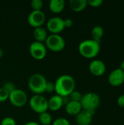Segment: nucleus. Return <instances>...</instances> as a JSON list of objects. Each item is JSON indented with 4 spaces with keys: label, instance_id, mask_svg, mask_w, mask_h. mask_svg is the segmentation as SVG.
Returning a JSON list of instances; mask_svg holds the SVG:
<instances>
[{
    "label": "nucleus",
    "instance_id": "1",
    "mask_svg": "<svg viewBox=\"0 0 124 125\" xmlns=\"http://www.w3.org/2000/svg\"><path fill=\"white\" fill-rule=\"evenodd\" d=\"M54 84L56 94L61 97H69L75 88V81L69 75L59 76Z\"/></svg>",
    "mask_w": 124,
    "mask_h": 125
},
{
    "label": "nucleus",
    "instance_id": "2",
    "mask_svg": "<svg viewBox=\"0 0 124 125\" xmlns=\"http://www.w3.org/2000/svg\"><path fill=\"white\" fill-rule=\"evenodd\" d=\"M80 54L86 59L95 58L100 51V42L94 40H85L78 46Z\"/></svg>",
    "mask_w": 124,
    "mask_h": 125
},
{
    "label": "nucleus",
    "instance_id": "3",
    "mask_svg": "<svg viewBox=\"0 0 124 125\" xmlns=\"http://www.w3.org/2000/svg\"><path fill=\"white\" fill-rule=\"evenodd\" d=\"M80 103L83 110L90 112L94 116L96 109L100 104V97L94 92H88L83 95Z\"/></svg>",
    "mask_w": 124,
    "mask_h": 125
},
{
    "label": "nucleus",
    "instance_id": "4",
    "mask_svg": "<svg viewBox=\"0 0 124 125\" xmlns=\"http://www.w3.org/2000/svg\"><path fill=\"white\" fill-rule=\"evenodd\" d=\"M47 80L40 73H35L30 76L28 81V87L34 94H42L45 92Z\"/></svg>",
    "mask_w": 124,
    "mask_h": 125
},
{
    "label": "nucleus",
    "instance_id": "5",
    "mask_svg": "<svg viewBox=\"0 0 124 125\" xmlns=\"http://www.w3.org/2000/svg\"><path fill=\"white\" fill-rule=\"evenodd\" d=\"M44 44L47 49L53 52H60L63 51L66 46L65 40L61 35L53 34L48 36Z\"/></svg>",
    "mask_w": 124,
    "mask_h": 125
},
{
    "label": "nucleus",
    "instance_id": "6",
    "mask_svg": "<svg viewBox=\"0 0 124 125\" xmlns=\"http://www.w3.org/2000/svg\"><path fill=\"white\" fill-rule=\"evenodd\" d=\"M29 105L33 111L41 114L48 110V100L42 94H34L29 100Z\"/></svg>",
    "mask_w": 124,
    "mask_h": 125
},
{
    "label": "nucleus",
    "instance_id": "7",
    "mask_svg": "<svg viewBox=\"0 0 124 125\" xmlns=\"http://www.w3.org/2000/svg\"><path fill=\"white\" fill-rule=\"evenodd\" d=\"M10 103L17 108H22L23 107L27 101H28V96L26 93L20 89H15L11 93L9 94V98Z\"/></svg>",
    "mask_w": 124,
    "mask_h": 125
},
{
    "label": "nucleus",
    "instance_id": "8",
    "mask_svg": "<svg viewBox=\"0 0 124 125\" xmlns=\"http://www.w3.org/2000/svg\"><path fill=\"white\" fill-rule=\"evenodd\" d=\"M29 53L35 60H42L47 55V48L44 43L34 41L29 46Z\"/></svg>",
    "mask_w": 124,
    "mask_h": 125
},
{
    "label": "nucleus",
    "instance_id": "9",
    "mask_svg": "<svg viewBox=\"0 0 124 125\" xmlns=\"http://www.w3.org/2000/svg\"><path fill=\"white\" fill-rule=\"evenodd\" d=\"M28 23L33 28L42 27L45 22V15L42 10H32L27 18Z\"/></svg>",
    "mask_w": 124,
    "mask_h": 125
},
{
    "label": "nucleus",
    "instance_id": "10",
    "mask_svg": "<svg viewBox=\"0 0 124 125\" xmlns=\"http://www.w3.org/2000/svg\"><path fill=\"white\" fill-rule=\"evenodd\" d=\"M47 29L53 34H59L65 29L64 19L60 17H53L48 21Z\"/></svg>",
    "mask_w": 124,
    "mask_h": 125
},
{
    "label": "nucleus",
    "instance_id": "11",
    "mask_svg": "<svg viewBox=\"0 0 124 125\" xmlns=\"http://www.w3.org/2000/svg\"><path fill=\"white\" fill-rule=\"evenodd\" d=\"M108 81L113 86H119L124 83V72L121 68L113 70L109 75Z\"/></svg>",
    "mask_w": 124,
    "mask_h": 125
},
{
    "label": "nucleus",
    "instance_id": "12",
    "mask_svg": "<svg viewBox=\"0 0 124 125\" xmlns=\"http://www.w3.org/2000/svg\"><path fill=\"white\" fill-rule=\"evenodd\" d=\"M89 70L94 76L99 77L105 73L106 65L102 60L94 59L89 64Z\"/></svg>",
    "mask_w": 124,
    "mask_h": 125
},
{
    "label": "nucleus",
    "instance_id": "13",
    "mask_svg": "<svg viewBox=\"0 0 124 125\" xmlns=\"http://www.w3.org/2000/svg\"><path fill=\"white\" fill-rule=\"evenodd\" d=\"M48 109L52 111H57L60 110L64 105L63 97L58 94H55L52 96L49 100H48Z\"/></svg>",
    "mask_w": 124,
    "mask_h": 125
},
{
    "label": "nucleus",
    "instance_id": "14",
    "mask_svg": "<svg viewBox=\"0 0 124 125\" xmlns=\"http://www.w3.org/2000/svg\"><path fill=\"white\" fill-rule=\"evenodd\" d=\"M93 115L87 111L82 110L76 116V122L77 125H90L92 122Z\"/></svg>",
    "mask_w": 124,
    "mask_h": 125
},
{
    "label": "nucleus",
    "instance_id": "15",
    "mask_svg": "<svg viewBox=\"0 0 124 125\" xmlns=\"http://www.w3.org/2000/svg\"><path fill=\"white\" fill-rule=\"evenodd\" d=\"M65 110L67 114L70 116H77L83 109L80 102L69 101L65 105Z\"/></svg>",
    "mask_w": 124,
    "mask_h": 125
},
{
    "label": "nucleus",
    "instance_id": "16",
    "mask_svg": "<svg viewBox=\"0 0 124 125\" xmlns=\"http://www.w3.org/2000/svg\"><path fill=\"white\" fill-rule=\"evenodd\" d=\"M70 9L76 12H80L84 10L88 6L87 0H70L69 1Z\"/></svg>",
    "mask_w": 124,
    "mask_h": 125
},
{
    "label": "nucleus",
    "instance_id": "17",
    "mask_svg": "<svg viewBox=\"0 0 124 125\" xmlns=\"http://www.w3.org/2000/svg\"><path fill=\"white\" fill-rule=\"evenodd\" d=\"M65 4L64 0H51L49 2V9L53 13H60L64 10Z\"/></svg>",
    "mask_w": 124,
    "mask_h": 125
},
{
    "label": "nucleus",
    "instance_id": "18",
    "mask_svg": "<svg viewBox=\"0 0 124 125\" xmlns=\"http://www.w3.org/2000/svg\"><path fill=\"white\" fill-rule=\"evenodd\" d=\"M33 36L37 42L44 43L48 38V31L43 27H38L34 29L33 31Z\"/></svg>",
    "mask_w": 124,
    "mask_h": 125
},
{
    "label": "nucleus",
    "instance_id": "19",
    "mask_svg": "<svg viewBox=\"0 0 124 125\" xmlns=\"http://www.w3.org/2000/svg\"><path fill=\"white\" fill-rule=\"evenodd\" d=\"M104 35V29L101 26H96L91 30L92 40L100 42L101 39Z\"/></svg>",
    "mask_w": 124,
    "mask_h": 125
},
{
    "label": "nucleus",
    "instance_id": "20",
    "mask_svg": "<svg viewBox=\"0 0 124 125\" xmlns=\"http://www.w3.org/2000/svg\"><path fill=\"white\" fill-rule=\"evenodd\" d=\"M39 122L42 125H50L53 123L52 116L47 111L39 114Z\"/></svg>",
    "mask_w": 124,
    "mask_h": 125
},
{
    "label": "nucleus",
    "instance_id": "21",
    "mask_svg": "<svg viewBox=\"0 0 124 125\" xmlns=\"http://www.w3.org/2000/svg\"><path fill=\"white\" fill-rule=\"evenodd\" d=\"M70 101H75V102H80L82 97H83V94L79 92V91H76L74 90L69 96Z\"/></svg>",
    "mask_w": 124,
    "mask_h": 125
},
{
    "label": "nucleus",
    "instance_id": "22",
    "mask_svg": "<svg viewBox=\"0 0 124 125\" xmlns=\"http://www.w3.org/2000/svg\"><path fill=\"white\" fill-rule=\"evenodd\" d=\"M31 7L33 10H42L43 7V1L42 0H32L31 2Z\"/></svg>",
    "mask_w": 124,
    "mask_h": 125
},
{
    "label": "nucleus",
    "instance_id": "23",
    "mask_svg": "<svg viewBox=\"0 0 124 125\" xmlns=\"http://www.w3.org/2000/svg\"><path fill=\"white\" fill-rule=\"evenodd\" d=\"M1 88H3V89H4L7 92H8L9 94L11 93L12 91H14V90L16 89L15 84L12 83V82H10V81L6 82L5 83H4V85H3V86H2Z\"/></svg>",
    "mask_w": 124,
    "mask_h": 125
},
{
    "label": "nucleus",
    "instance_id": "24",
    "mask_svg": "<svg viewBox=\"0 0 124 125\" xmlns=\"http://www.w3.org/2000/svg\"><path fill=\"white\" fill-rule=\"evenodd\" d=\"M0 125H16V122L13 118L7 116L1 120Z\"/></svg>",
    "mask_w": 124,
    "mask_h": 125
},
{
    "label": "nucleus",
    "instance_id": "25",
    "mask_svg": "<svg viewBox=\"0 0 124 125\" xmlns=\"http://www.w3.org/2000/svg\"><path fill=\"white\" fill-rule=\"evenodd\" d=\"M52 125H70V122L65 118H58L53 122Z\"/></svg>",
    "mask_w": 124,
    "mask_h": 125
},
{
    "label": "nucleus",
    "instance_id": "26",
    "mask_svg": "<svg viewBox=\"0 0 124 125\" xmlns=\"http://www.w3.org/2000/svg\"><path fill=\"white\" fill-rule=\"evenodd\" d=\"M9 98V93L7 92L3 88H0V103L5 102Z\"/></svg>",
    "mask_w": 124,
    "mask_h": 125
},
{
    "label": "nucleus",
    "instance_id": "27",
    "mask_svg": "<svg viewBox=\"0 0 124 125\" xmlns=\"http://www.w3.org/2000/svg\"><path fill=\"white\" fill-rule=\"evenodd\" d=\"M55 92V84L53 82L50 81H47L46 85H45V92H48V93H52Z\"/></svg>",
    "mask_w": 124,
    "mask_h": 125
},
{
    "label": "nucleus",
    "instance_id": "28",
    "mask_svg": "<svg viewBox=\"0 0 124 125\" xmlns=\"http://www.w3.org/2000/svg\"><path fill=\"white\" fill-rule=\"evenodd\" d=\"M87 2H88V4L92 7H99L102 4L103 1L102 0H88L87 1Z\"/></svg>",
    "mask_w": 124,
    "mask_h": 125
},
{
    "label": "nucleus",
    "instance_id": "29",
    "mask_svg": "<svg viewBox=\"0 0 124 125\" xmlns=\"http://www.w3.org/2000/svg\"><path fill=\"white\" fill-rule=\"evenodd\" d=\"M64 23L65 28H70L73 25V21L71 18H66L65 20H64Z\"/></svg>",
    "mask_w": 124,
    "mask_h": 125
},
{
    "label": "nucleus",
    "instance_id": "30",
    "mask_svg": "<svg viewBox=\"0 0 124 125\" xmlns=\"http://www.w3.org/2000/svg\"><path fill=\"white\" fill-rule=\"evenodd\" d=\"M117 103L121 108H124V94H121L118 97Z\"/></svg>",
    "mask_w": 124,
    "mask_h": 125
},
{
    "label": "nucleus",
    "instance_id": "31",
    "mask_svg": "<svg viewBox=\"0 0 124 125\" xmlns=\"http://www.w3.org/2000/svg\"><path fill=\"white\" fill-rule=\"evenodd\" d=\"M23 125H40L39 123L36 122H29L26 124H24Z\"/></svg>",
    "mask_w": 124,
    "mask_h": 125
},
{
    "label": "nucleus",
    "instance_id": "32",
    "mask_svg": "<svg viewBox=\"0 0 124 125\" xmlns=\"http://www.w3.org/2000/svg\"><path fill=\"white\" fill-rule=\"evenodd\" d=\"M120 68L124 72V59L122 61V62L121 63V67H120Z\"/></svg>",
    "mask_w": 124,
    "mask_h": 125
},
{
    "label": "nucleus",
    "instance_id": "33",
    "mask_svg": "<svg viewBox=\"0 0 124 125\" xmlns=\"http://www.w3.org/2000/svg\"><path fill=\"white\" fill-rule=\"evenodd\" d=\"M3 55H4V51H3V50L1 48H0V59L2 58Z\"/></svg>",
    "mask_w": 124,
    "mask_h": 125
}]
</instances>
